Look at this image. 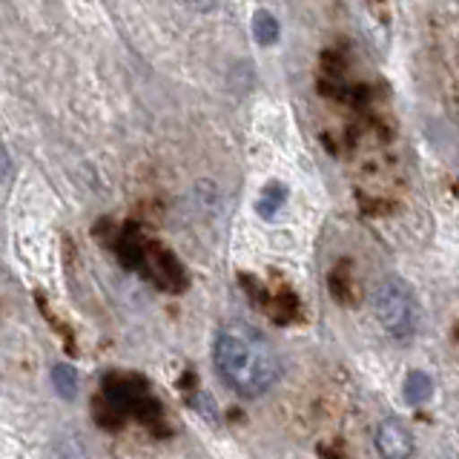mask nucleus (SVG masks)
Instances as JSON below:
<instances>
[{
    "instance_id": "1",
    "label": "nucleus",
    "mask_w": 459,
    "mask_h": 459,
    "mask_svg": "<svg viewBox=\"0 0 459 459\" xmlns=\"http://www.w3.org/2000/svg\"><path fill=\"white\" fill-rule=\"evenodd\" d=\"M212 365L227 387L241 396L267 394L276 385L281 362L273 344L247 325H224L212 342Z\"/></svg>"
},
{
    "instance_id": "2",
    "label": "nucleus",
    "mask_w": 459,
    "mask_h": 459,
    "mask_svg": "<svg viewBox=\"0 0 459 459\" xmlns=\"http://www.w3.org/2000/svg\"><path fill=\"white\" fill-rule=\"evenodd\" d=\"M373 313L382 325V330L394 339H411L420 325V310H416L413 293L405 281L387 279L373 293Z\"/></svg>"
},
{
    "instance_id": "3",
    "label": "nucleus",
    "mask_w": 459,
    "mask_h": 459,
    "mask_svg": "<svg viewBox=\"0 0 459 459\" xmlns=\"http://www.w3.org/2000/svg\"><path fill=\"white\" fill-rule=\"evenodd\" d=\"M377 448L385 459H405L413 454V434L402 420H385L377 428Z\"/></svg>"
},
{
    "instance_id": "4",
    "label": "nucleus",
    "mask_w": 459,
    "mask_h": 459,
    "mask_svg": "<svg viewBox=\"0 0 459 459\" xmlns=\"http://www.w3.org/2000/svg\"><path fill=\"white\" fill-rule=\"evenodd\" d=\"M253 38L258 47H273L279 40V21L267 9H258L253 14Z\"/></svg>"
},
{
    "instance_id": "5",
    "label": "nucleus",
    "mask_w": 459,
    "mask_h": 459,
    "mask_svg": "<svg viewBox=\"0 0 459 459\" xmlns=\"http://www.w3.org/2000/svg\"><path fill=\"white\" fill-rule=\"evenodd\" d=\"M402 391H405L408 405H422V402L430 396V391H434V382H430V377L425 370H413V373H408Z\"/></svg>"
},
{
    "instance_id": "6",
    "label": "nucleus",
    "mask_w": 459,
    "mask_h": 459,
    "mask_svg": "<svg viewBox=\"0 0 459 459\" xmlns=\"http://www.w3.org/2000/svg\"><path fill=\"white\" fill-rule=\"evenodd\" d=\"M52 385L64 399H75V394H78V370L72 365H55L52 368Z\"/></svg>"
},
{
    "instance_id": "7",
    "label": "nucleus",
    "mask_w": 459,
    "mask_h": 459,
    "mask_svg": "<svg viewBox=\"0 0 459 459\" xmlns=\"http://www.w3.org/2000/svg\"><path fill=\"white\" fill-rule=\"evenodd\" d=\"M281 201H284V186L281 184H270L267 190L258 195V201H255V210L264 215V219H273V215L279 212V207H281Z\"/></svg>"
},
{
    "instance_id": "8",
    "label": "nucleus",
    "mask_w": 459,
    "mask_h": 459,
    "mask_svg": "<svg viewBox=\"0 0 459 459\" xmlns=\"http://www.w3.org/2000/svg\"><path fill=\"white\" fill-rule=\"evenodd\" d=\"M12 176V161H9V152L6 147L0 143V181H6Z\"/></svg>"
},
{
    "instance_id": "9",
    "label": "nucleus",
    "mask_w": 459,
    "mask_h": 459,
    "mask_svg": "<svg viewBox=\"0 0 459 459\" xmlns=\"http://www.w3.org/2000/svg\"><path fill=\"white\" fill-rule=\"evenodd\" d=\"M184 4L186 6H190V9H195V12H212L215 6H219V0H184Z\"/></svg>"
}]
</instances>
